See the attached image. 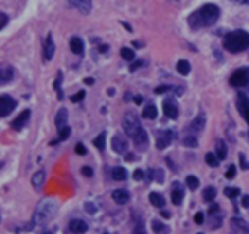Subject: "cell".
I'll use <instances>...</instances> for the list:
<instances>
[{
  "mask_svg": "<svg viewBox=\"0 0 249 234\" xmlns=\"http://www.w3.org/2000/svg\"><path fill=\"white\" fill-rule=\"evenodd\" d=\"M144 65V60H137V62H132V65H130V71L134 72V71H137L139 67H142Z\"/></svg>",
  "mask_w": 249,
  "mask_h": 234,
  "instance_id": "43",
  "label": "cell"
},
{
  "mask_svg": "<svg viewBox=\"0 0 249 234\" xmlns=\"http://www.w3.org/2000/svg\"><path fill=\"white\" fill-rule=\"evenodd\" d=\"M126 160H128V162H132V160H135V157L132 155V153H128V155H126Z\"/></svg>",
  "mask_w": 249,
  "mask_h": 234,
  "instance_id": "53",
  "label": "cell"
},
{
  "mask_svg": "<svg viewBox=\"0 0 249 234\" xmlns=\"http://www.w3.org/2000/svg\"><path fill=\"white\" fill-rule=\"evenodd\" d=\"M135 104H142V97H141V95L135 97Z\"/></svg>",
  "mask_w": 249,
  "mask_h": 234,
  "instance_id": "54",
  "label": "cell"
},
{
  "mask_svg": "<svg viewBox=\"0 0 249 234\" xmlns=\"http://www.w3.org/2000/svg\"><path fill=\"white\" fill-rule=\"evenodd\" d=\"M155 178H156V181H163L165 180V175H163V169H155Z\"/></svg>",
  "mask_w": 249,
  "mask_h": 234,
  "instance_id": "41",
  "label": "cell"
},
{
  "mask_svg": "<svg viewBox=\"0 0 249 234\" xmlns=\"http://www.w3.org/2000/svg\"><path fill=\"white\" fill-rule=\"evenodd\" d=\"M174 137H176V134L172 131H158L156 132V148L165 150L174 141Z\"/></svg>",
  "mask_w": 249,
  "mask_h": 234,
  "instance_id": "6",
  "label": "cell"
},
{
  "mask_svg": "<svg viewBox=\"0 0 249 234\" xmlns=\"http://www.w3.org/2000/svg\"><path fill=\"white\" fill-rule=\"evenodd\" d=\"M156 115H158V109H156V106H153V104H149V106H146L142 111V117L147 118V120H155Z\"/></svg>",
  "mask_w": 249,
  "mask_h": 234,
  "instance_id": "26",
  "label": "cell"
},
{
  "mask_svg": "<svg viewBox=\"0 0 249 234\" xmlns=\"http://www.w3.org/2000/svg\"><path fill=\"white\" fill-rule=\"evenodd\" d=\"M0 16H2V25H0V27L5 28V25H7V21H9V18H7V14H5V13H2Z\"/></svg>",
  "mask_w": 249,
  "mask_h": 234,
  "instance_id": "50",
  "label": "cell"
},
{
  "mask_svg": "<svg viewBox=\"0 0 249 234\" xmlns=\"http://www.w3.org/2000/svg\"><path fill=\"white\" fill-rule=\"evenodd\" d=\"M53 55H54L53 36H51V34H48V37H46V41H44V60H46V62H49V60L53 58Z\"/></svg>",
  "mask_w": 249,
  "mask_h": 234,
  "instance_id": "16",
  "label": "cell"
},
{
  "mask_svg": "<svg viewBox=\"0 0 249 234\" xmlns=\"http://www.w3.org/2000/svg\"><path fill=\"white\" fill-rule=\"evenodd\" d=\"M149 203H151L153 206H156V208H163L165 206V199H163V195H161V194L151 192V194H149Z\"/></svg>",
  "mask_w": 249,
  "mask_h": 234,
  "instance_id": "23",
  "label": "cell"
},
{
  "mask_svg": "<svg viewBox=\"0 0 249 234\" xmlns=\"http://www.w3.org/2000/svg\"><path fill=\"white\" fill-rule=\"evenodd\" d=\"M198 183H200V181H198V178H196V176H188V178H186L188 189L196 190V189H198Z\"/></svg>",
  "mask_w": 249,
  "mask_h": 234,
  "instance_id": "37",
  "label": "cell"
},
{
  "mask_svg": "<svg viewBox=\"0 0 249 234\" xmlns=\"http://www.w3.org/2000/svg\"><path fill=\"white\" fill-rule=\"evenodd\" d=\"M205 162H207V166L216 167L219 164V157L216 153H207V155H205Z\"/></svg>",
  "mask_w": 249,
  "mask_h": 234,
  "instance_id": "30",
  "label": "cell"
},
{
  "mask_svg": "<svg viewBox=\"0 0 249 234\" xmlns=\"http://www.w3.org/2000/svg\"><path fill=\"white\" fill-rule=\"evenodd\" d=\"M112 201L116 204H126L130 201V194L128 190H123V189H118L112 192Z\"/></svg>",
  "mask_w": 249,
  "mask_h": 234,
  "instance_id": "17",
  "label": "cell"
},
{
  "mask_svg": "<svg viewBox=\"0 0 249 234\" xmlns=\"http://www.w3.org/2000/svg\"><path fill=\"white\" fill-rule=\"evenodd\" d=\"M67 118H69L67 109H60L56 115V120H54V122H56V129H62V127L67 125Z\"/></svg>",
  "mask_w": 249,
  "mask_h": 234,
  "instance_id": "22",
  "label": "cell"
},
{
  "mask_svg": "<svg viewBox=\"0 0 249 234\" xmlns=\"http://www.w3.org/2000/svg\"><path fill=\"white\" fill-rule=\"evenodd\" d=\"M204 125H205V115L204 113H200V115H198V117H196L195 120L188 125V132L195 136V134H198V132L204 131Z\"/></svg>",
  "mask_w": 249,
  "mask_h": 234,
  "instance_id": "10",
  "label": "cell"
},
{
  "mask_svg": "<svg viewBox=\"0 0 249 234\" xmlns=\"http://www.w3.org/2000/svg\"><path fill=\"white\" fill-rule=\"evenodd\" d=\"M69 2L81 14H89V11H91V0H69Z\"/></svg>",
  "mask_w": 249,
  "mask_h": 234,
  "instance_id": "14",
  "label": "cell"
},
{
  "mask_svg": "<svg viewBox=\"0 0 249 234\" xmlns=\"http://www.w3.org/2000/svg\"><path fill=\"white\" fill-rule=\"evenodd\" d=\"M142 178H146L144 171H142V169H137V171L134 173V180H142Z\"/></svg>",
  "mask_w": 249,
  "mask_h": 234,
  "instance_id": "48",
  "label": "cell"
},
{
  "mask_svg": "<svg viewBox=\"0 0 249 234\" xmlns=\"http://www.w3.org/2000/svg\"><path fill=\"white\" fill-rule=\"evenodd\" d=\"M71 136V127L65 125L62 129H58V141H65Z\"/></svg>",
  "mask_w": 249,
  "mask_h": 234,
  "instance_id": "34",
  "label": "cell"
},
{
  "mask_svg": "<svg viewBox=\"0 0 249 234\" xmlns=\"http://www.w3.org/2000/svg\"><path fill=\"white\" fill-rule=\"evenodd\" d=\"M230 85L235 86V88H240V86L249 85V67L237 69V71L230 76Z\"/></svg>",
  "mask_w": 249,
  "mask_h": 234,
  "instance_id": "5",
  "label": "cell"
},
{
  "mask_svg": "<svg viewBox=\"0 0 249 234\" xmlns=\"http://www.w3.org/2000/svg\"><path fill=\"white\" fill-rule=\"evenodd\" d=\"M239 160H240V166L244 167V169H249V162H248V158H246L244 153H240L239 155Z\"/></svg>",
  "mask_w": 249,
  "mask_h": 234,
  "instance_id": "42",
  "label": "cell"
},
{
  "mask_svg": "<svg viewBox=\"0 0 249 234\" xmlns=\"http://www.w3.org/2000/svg\"><path fill=\"white\" fill-rule=\"evenodd\" d=\"M193 220H195L196 224H202V222H204L205 218H204V215H202V213H196V215L193 216Z\"/></svg>",
  "mask_w": 249,
  "mask_h": 234,
  "instance_id": "49",
  "label": "cell"
},
{
  "mask_svg": "<svg viewBox=\"0 0 249 234\" xmlns=\"http://www.w3.org/2000/svg\"><path fill=\"white\" fill-rule=\"evenodd\" d=\"M225 176H227L228 180H231V178L235 176V166H230V167H228V171L225 173Z\"/></svg>",
  "mask_w": 249,
  "mask_h": 234,
  "instance_id": "46",
  "label": "cell"
},
{
  "mask_svg": "<svg viewBox=\"0 0 249 234\" xmlns=\"http://www.w3.org/2000/svg\"><path fill=\"white\" fill-rule=\"evenodd\" d=\"M104 234H109V233H104Z\"/></svg>",
  "mask_w": 249,
  "mask_h": 234,
  "instance_id": "56",
  "label": "cell"
},
{
  "mask_svg": "<svg viewBox=\"0 0 249 234\" xmlns=\"http://www.w3.org/2000/svg\"><path fill=\"white\" fill-rule=\"evenodd\" d=\"M216 155L219 157V160H225L228 155V148H227V143L223 139H218L216 141Z\"/></svg>",
  "mask_w": 249,
  "mask_h": 234,
  "instance_id": "20",
  "label": "cell"
},
{
  "mask_svg": "<svg viewBox=\"0 0 249 234\" xmlns=\"http://www.w3.org/2000/svg\"><path fill=\"white\" fill-rule=\"evenodd\" d=\"M62 81H63V76H62V72H58V76H56V79H54V90H56V95H58V100H62V99H63Z\"/></svg>",
  "mask_w": 249,
  "mask_h": 234,
  "instance_id": "27",
  "label": "cell"
},
{
  "mask_svg": "<svg viewBox=\"0 0 249 234\" xmlns=\"http://www.w3.org/2000/svg\"><path fill=\"white\" fill-rule=\"evenodd\" d=\"M56 210H58V206L53 199H44V201L37 206V212H36V215H34V222H36L37 225L48 224V222L56 215Z\"/></svg>",
  "mask_w": 249,
  "mask_h": 234,
  "instance_id": "4",
  "label": "cell"
},
{
  "mask_svg": "<svg viewBox=\"0 0 249 234\" xmlns=\"http://www.w3.org/2000/svg\"><path fill=\"white\" fill-rule=\"evenodd\" d=\"M170 197H172V203L176 206L182 203V197H184V190H182L181 183L179 181H174V187H172V192H170Z\"/></svg>",
  "mask_w": 249,
  "mask_h": 234,
  "instance_id": "13",
  "label": "cell"
},
{
  "mask_svg": "<svg viewBox=\"0 0 249 234\" xmlns=\"http://www.w3.org/2000/svg\"><path fill=\"white\" fill-rule=\"evenodd\" d=\"M85 95H86V92H85V90L77 92L76 95H72V102H74V104H76V102H81V100L85 99Z\"/></svg>",
  "mask_w": 249,
  "mask_h": 234,
  "instance_id": "39",
  "label": "cell"
},
{
  "mask_svg": "<svg viewBox=\"0 0 249 234\" xmlns=\"http://www.w3.org/2000/svg\"><path fill=\"white\" fill-rule=\"evenodd\" d=\"M28 120H30V109H25V111L19 113V117L16 118L13 123H11V127H13L14 131H21L23 127L27 125Z\"/></svg>",
  "mask_w": 249,
  "mask_h": 234,
  "instance_id": "12",
  "label": "cell"
},
{
  "mask_svg": "<svg viewBox=\"0 0 249 234\" xmlns=\"http://www.w3.org/2000/svg\"><path fill=\"white\" fill-rule=\"evenodd\" d=\"M112 150H114L116 153H126V150H128V141L124 139L121 134H116L114 137H112Z\"/></svg>",
  "mask_w": 249,
  "mask_h": 234,
  "instance_id": "11",
  "label": "cell"
},
{
  "mask_svg": "<svg viewBox=\"0 0 249 234\" xmlns=\"http://www.w3.org/2000/svg\"><path fill=\"white\" fill-rule=\"evenodd\" d=\"M85 210H86V213H89V215H95V213H97V208H95L93 203H86Z\"/></svg>",
  "mask_w": 249,
  "mask_h": 234,
  "instance_id": "40",
  "label": "cell"
},
{
  "mask_svg": "<svg viewBox=\"0 0 249 234\" xmlns=\"http://www.w3.org/2000/svg\"><path fill=\"white\" fill-rule=\"evenodd\" d=\"M237 108H239L240 117L244 118L246 122L249 123V99L246 97L244 94L237 95Z\"/></svg>",
  "mask_w": 249,
  "mask_h": 234,
  "instance_id": "9",
  "label": "cell"
},
{
  "mask_svg": "<svg viewBox=\"0 0 249 234\" xmlns=\"http://www.w3.org/2000/svg\"><path fill=\"white\" fill-rule=\"evenodd\" d=\"M123 129L126 132L128 137H132L134 144L139 150H146L147 148V132L142 127L141 120L135 117L134 113H126L123 118Z\"/></svg>",
  "mask_w": 249,
  "mask_h": 234,
  "instance_id": "2",
  "label": "cell"
},
{
  "mask_svg": "<svg viewBox=\"0 0 249 234\" xmlns=\"http://www.w3.org/2000/svg\"><path fill=\"white\" fill-rule=\"evenodd\" d=\"M198 234H202V233H198Z\"/></svg>",
  "mask_w": 249,
  "mask_h": 234,
  "instance_id": "57",
  "label": "cell"
},
{
  "mask_svg": "<svg viewBox=\"0 0 249 234\" xmlns=\"http://www.w3.org/2000/svg\"><path fill=\"white\" fill-rule=\"evenodd\" d=\"M169 90H172V86H158V88H155V94H165Z\"/></svg>",
  "mask_w": 249,
  "mask_h": 234,
  "instance_id": "47",
  "label": "cell"
},
{
  "mask_svg": "<svg viewBox=\"0 0 249 234\" xmlns=\"http://www.w3.org/2000/svg\"><path fill=\"white\" fill-rule=\"evenodd\" d=\"M182 143H184V146H188V148H196V146H198V141H196V137L193 134L192 136H186Z\"/></svg>",
  "mask_w": 249,
  "mask_h": 234,
  "instance_id": "35",
  "label": "cell"
},
{
  "mask_svg": "<svg viewBox=\"0 0 249 234\" xmlns=\"http://www.w3.org/2000/svg\"><path fill=\"white\" fill-rule=\"evenodd\" d=\"M233 2H237V4H246V5H249V0H233Z\"/></svg>",
  "mask_w": 249,
  "mask_h": 234,
  "instance_id": "52",
  "label": "cell"
},
{
  "mask_svg": "<svg viewBox=\"0 0 249 234\" xmlns=\"http://www.w3.org/2000/svg\"><path fill=\"white\" fill-rule=\"evenodd\" d=\"M112 178L118 181H123L128 178V173H126L124 167H114V169H112Z\"/></svg>",
  "mask_w": 249,
  "mask_h": 234,
  "instance_id": "25",
  "label": "cell"
},
{
  "mask_svg": "<svg viewBox=\"0 0 249 234\" xmlns=\"http://www.w3.org/2000/svg\"><path fill=\"white\" fill-rule=\"evenodd\" d=\"M32 187L36 190H40L42 189V185H44V181H46V173L44 171H37V173H34V176H32Z\"/></svg>",
  "mask_w": 249,
  "mask_h": 234,
  "instance_id": "18",
  "label": "cell"
},
{
  "mask_svg": "<svg viewBox=\"0 0 249 234\" xmlns=\"http://www.w3.org/2000/svg\"><path fill=\"white\" fill-rule=\"evenodd\" d=\"M85 83H86V85H93V79H91V78H86Z\"/></svg>",
  "mask_w": 249,
  "mask_h": 234,
  "instance_id": "55",
  "label": "cell"
},
{
  "mask_svg": "<svg viewBox=\"0 0 249 234\" xmlns=\"http://www.w3.org/2000/svg\"><path fill=\"white\" fill-rule=\"evenodd\" d=\"M231 224L235 225L239 231H242V233H249V225L246 224L244 220H240V218H233V220H231Z\"/></svg>",
  "mask_w": 249,
  "mask_h": 234,
  "instance_id": "32",
  "label": "cell"
},
{
  "mask_svg": "<svg viewBox=\"0 0 249 234\" xmlns=\"http://www.w3.org/2000/svg\"><path fill=\"white\" fill-rule=\"evenodd\" d=\"M219 7L214 4H205L202 7L192 13L188 16V25L193 28V30H198V28H204V27H211L214 23L219 20Z\"/></svg>",
  "mask_w": 249,
  "mask_h": 234,
  "instance_id": "1",
  "label": "cell"
},
{
  "mask_svg": "<svg viewBox=\"0 0 249 234\" xmlns=\"http://www.w3.org/2000/svg\"><path fill=\"white\" fill-rule=\"evenodd\" d=\"M69 229H71L72 234H85L86 231H88V224H86L85 220H79V218H76V220H71V224H69Z\"/></svg>",
  "mask_w": 249,
  "mask_h": 234,
  "instance_id": "15",
  "label": "cell"
},
{
  "mask_svg": "<svg viewBox=\"0 0 249 234\" xmlns=\"http://www.w3.org/2000/svg\"><path fill=\"white\" fill-rule=\"evenodd\" d=\"M163 113L170 120H176V118L179 117V106H178V102H176V99L169 97V99L163 100Z\"/></svg>",
  "mask_w": 249,
  "mask_h": 234,
  "instance_id": "8",
  "label": "cell"
},
{
  "mask_svg": "<svg viewBox=\"0 0 249 234\" xmlns=\"http://www.w3.org/2000/svg\"><path fill=\"white\" fill-rule=\"evenodd\" d=\"M190 62L188 60H179L178 62V71L179 74H182V76H186V74H190Z\"/></svg>",
  "mask_w": 249,
  "mask_h": 234,
  "instance_id": "28",
  "label": "cell"
},
{
  "mask_svg": "<svg viewBox=\"0 0 249 234\" xmlns=\"http://www.w3.org/2000/svg\"><path fill=\"white\" fill-rule=\"evenodd\" d=\"M223 46L225 50L230 53H240L249 48V34L244 30H233L227 34V37L223 39Z\"/></svg>",
  "mask_w": 249,
  "mask_h": 234,
  "instance_id": "3",
  "label": "cell"
},
{
  "mask_svg": "<svg viewBox=\"0 0 249 234\" xmlns=\"http://www.w3.org/2000/svg\"><path fill=\"white\" fill-rule=\"evenodd\" d=\"M81 173H83L85 176H88V178H91V176H93V169H91L89 166H85V167H83V169H81Z\"/></svg>",
  "mask_w": 249,
  "mask_h": 234,
  "instance_id": "44",
  "label": "cell"
},
{
  "mask_svg": "<svg viewBox=\"0 0 249 234\" xmlns=\"http://www.w3.org/2000/svg\"><path fill=\"white\" fill-rule=\"evenodd\" d=\"M71 50L74 55H83L85 53V42L81 37H72L71 39Z\"/></svg>",
  "mask_w": 249,
  "mask_h": 234,
  "instance_id": "19",
  "label": "cell"
},
{
  "mask_svg": "<svg viewBox=\"0 0 249 234\" xmlns=\"http://www.w3.org/2000/svg\"><path fill=\"white\" fill-rule=\"evenodd\" d=\"M132 234H147L146 233V227H144V224H142V220H141V218H137V222H135Z\"/></svg>",
  "mask_w": 249,
  "mask_h": 234,
  "instance_id": "36",
  "label": "cell"
},
{
  "mask_svg": "<svg viewBox=\"0 0 249 234\" xmlns=\"http://www.w3.org/2000/svg\"><path fill=\"white\" fill-rule=\"evenodd\" d=\"M14 108H16V100L11 97V95H2L0 97V115L2 117H7V115H11V113L14 111Z\"/></svg>",
  "mask_w": 249,
  "mask_h": 234,
  "instance_id": "7",
  "label": "cell"
},
{
  "mask_svg": "<svg viewBox=\"0 0 249 234\" xmlns=\"http://www.w3.org/2000/svg\"><path fill=\"white\" fill-rule=\"evenodd\" d=\"M242 206L249 208V195H244V197H242Z\"/></svg>",
  "mask_w": 249,
  "mask_h": 234,
  "instance_id": "51",
  "label": "cell"
},
{
  "mask_svg": "<svg viewBox=\"0 0 249 234\" xmlns=\"http://www.w3.org/2000/svg\"><path fill=\"white\" fill-rule=\"evenodd\" d=\"M153 225V231H155L156 234H169L170 229H169V225H165L161 220H158V218H155V220L151 222Z\"/></svg>",
  "mask_w": 249,
  "mask_h": 234,
  "instance_id": "21",
  "label": "cell"
},
{
  "mask_svg": "<svg viewBox=\"0 0 249 234\" xmlns=\"http://www.w3.org/2000/svg\"><path fill=\"white\" fill-rule=\"evenodd\" d=\"M95 146H97L100 152H104V148H106V132H102V134H98L97 137H95Z\"/></svg>",
  "mask_w": 249,
  "mask_h": 234,
  "instance_id": "31",
  "label": "cell"
},
{
  "mask_svg": "<svg viewBox=\"0 0 249 234\" xmlns=\"http://www.w3.org/2000/svg\"><path fill=\"white\" fill-rule=\"evenodd\" d=\"M121 57H123L124 60H128V62H134L135 60L134 50H130V48H121Z\"/></svg>",
  "mask_w": 249,
  "mask_h": 234,
  "instance_id": "33",
  "label": "cell"
},
{
  "mask_svg": "<svg viewBox=\"0 0 249 234\" xmlns=\"http://www.w3.org/2000/svg\"><path fill=\"white\" fill-rule=\"evenodd\" d=\"M204 199L207 201V203H213L214 199H216V189H214V187L204 189Z\"/></svg>",
  "mask_w": 249,
  "mask_h": 234,
  "instance_id": "29",
  "label": "cell"
},
{
  "mask_svg": "<svg viewBox=\"0 0 249 234\" xmlns=\"http://www.w3.org/2000/svg\"><path fill=\"white\" fill-rule=\"evenodd\" d=\"M225 195L230 199H235L237 195H240V190L235 189V187H227V189H225Z\"/></svg>",
  "mask_w": 249,
  "mask_h": 234,
  "instance_id": "38",
  "label": "cell"
},
{
  "mask_svg": "<svg viewBox=\"0 0 249 234\" xmlns=\"http://www.w3.org/2000/svg\"><path fill=\"white\" fill-rule=\"evenodd\" d=\"M13 76H14L13 67H2V71H0V83H2V85L9 83L11 79H13Z\"/></svg>",
  "mask_w": 249,
  "mask_h": 234,
  "instance_id": "24",
  "label": "cell"
},
{
  "mask_svg": "<svg viewBox=\"0 0 249 234\" xmlns=\"http://www.w3.org/2000/svg\"><path fill=\"white\" fill-rule=\"evenodd\" d=\"M76 153H77V155H86V148H85V144L77 143V144H76Z\"/></svg>",
  "mask_w": 249,
  "mask_h": 234,
  "instance_id": "45",
  "label": "cell"
}]
</instances>
